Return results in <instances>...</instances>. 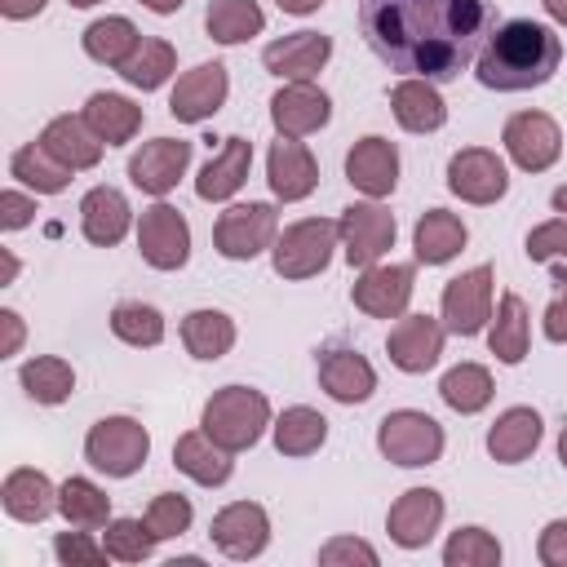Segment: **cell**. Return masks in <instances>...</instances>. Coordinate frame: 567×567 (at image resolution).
<instances>
[{
  "label": "cell",
  "mask_w": 567,
  "mask_h": 567,
  "mask_svg": "<svg viewBox=\"0 0 567 567\" xmlns=\"http://www.w3.org/2000/svg\"><path fill=\"white\" fill-rule=\"evenodd\" d=\"M182 346L195 354V359H204V363H213V359H221V354H230V346H235V319L226 315V310H190L186 319H182Z\"/></svg>",
  "instance_id": "obj_35"
},
{
  "label": "cell",
  "mask_w": 567,
  "mask_h": 567,
  "mask_svg": "<svg viewBox=\"0 0 567 567\" xmlns=\"http://www.w3.org/2000/svg\"><path fill=\"white\" fill-rule=\"evenodd\" d=\"M18 381H22L27 399H31V403H44V408L66 403L71 390H75V372H71V363L58 359V354H35V359H27V363L18 368Z\"/></svg>",
  "instance_id": "obj_38"
},
{
  "label": "cell",
  "mask_w": 567,
  "mask_h": 567,
  "mask_svg": "<svg viewBox=\"0 0 567 567\" xmlns=\"http://www.w3.org/2000/svg\"><path fill=\"white\" fill-rule=\"evenodd\" d=\"M447 567H496L501 563V540L487 527H456L443 545Z\"/></svg>",
  "instance_id": "obj_44"
},
{
  "label": "cell",
  "mask_w": 567,
  "mask_h": 567,
  "mask_svg": "<svg viewBox=\"0 0 567 567\" xmlns=\"http://www.w3.org/2000/svg\"><path fill=\"white\" fill-rule=\"evenodd\" d=\"M80 115L89 120V128H93L106 146H124V142H133L137 128H142V106L128 102L124 93H89V102H84Z\"/></svg>",
  "instance_id": "obj_32"
},
{
  "label": "cell",
  "mask_w": 567,
  "mask_h": 567,
  "mask_svg": "<svg viewBox=\"0 0 567 567\" xmlns=\"http://www.w3.org/2000/svg\"><path fill=\"white\" fill-rule=\"evenodd\" d=\"M377 447H381L385 461H394L403 470H421V465H434L443 456V425L430 412L399 408V412H385L381 416Z\"/></svg>",
  "instance_id": "obj_6"
},
{
  "label": "cell",
  "mask_w": 567,
  "mask_h": 567,
  "mask_svg": "<svg viewBox=\"0 0 567 567\" xmlns=\"http://www.w3.org/2000/svg\"><path fill=\"white\" fill-rule=\"evenodd\" d=\"M261 27H266V13L257 0H208L204 9V31L217 44H244L261 35Z\"/></svg>",
  "instance_id": "obj_36"
},
{
  "label": "cell",
  "mask_w": 567,
  "mask_h": 567,
  "mask_svg": "<svg viewBox=\"0 0 567 567\" xmlns=\"http://www.w3.org/2000/svg\"><path fill=\"white\" fill-rule=\"evenodd\" d=\"M439 523H443V496L434 487H408L385 514V532L399 549H425Z\"/></svg>",
  "instance_id": "obj_19"
},
{
  "label": "cell",
  "mask_w": 567,
  "mask_h": 567,
  "mask_svg": "<svg viewBox=\"0 0 567 567\" xmlns=\"http://www.w3.org/2000/svg\"><path fill=\"white\" fill-rule=\"evenodd\" d=\"M186 168H190V142L182 137H151L128 155V182L155 199H164L186 177Z\"/></svg>",
  "instance_id": "obj_12"
},
{
  "label": "cell",
  "mask_w": 567,
  "mask_h": 567,
  "mask_svg": "<svg viewBox=\"0 0 567 567\" xmlns=\"http://www.w3.org/2000/svg\"><path fill=\"white\" fill-rule=\"evenodd\" d=\"M465 239H470L465 221L456 213H447V208H425L416 217V226H412V248H416V261H425V266L452 261L465 248Z\"/></svg>",
  "instance_id": "obj_31"
},
{
  "label": "cell",
  "mask_w": 567,
  "mask_h": 567,
  "mask_svg": "<svg viewBox=\"0 0 567 567\" xmlns=\"http://www.w3.org/2000/svg\"><path fill=\"white\" fill-rule=\"evenodd\" d=\"M492 319V266H474L443 288V328L456 337H478Z\"/></svg>",
  "instance_id": "obj_14"
},
{
  "label": "cell",
  "mask_w": 567,
  "mask_h": 567,
  "mask_svg": "<svg viewBox=\"0 0 567 567\" xmlns=\"http://www.w3.org/2000/svg\"><path fill=\"white\" fill-rule=\"evenodd\" d=\"M137 4H146L151 13H164V18H168V13H177L186 0H137Z\"/></svg>",
  "instance_id": "obj_56"
},
{
  "label": "cell",
  "mask_w": 567,
  "mask_h": 567,
  "mask_svg": "<svg viewBox=\"0 0 567 567\" xmlns=\"http://www.w3.org/2000/svg\"><path fill=\"white\" fill-rule=\"evenodd\" d=\"M190 518H195V509H190V501H186L182 492H159V496L146 505V527H151L155 540L182 536V532L190 527Z\"/></svg>",
  "instance_id": "obj_46"
},
{
  "label": "cell",
  "mask_w": 567,
  "mask_h": 567,
  "mask_svg": "<svg viewBox=\"0 0 567 567\" xmlns=\"http://www.w3.org/2000/svg\"><path fill=\"white\" fill-rule=\"evenodd\" d=\"M447 190L465 204H496L509 190V168L487 146H465L447 159Z\"/></svg>",
  "instance_id": "obj_13"
},
{
  "label": "cell",
  "mask_w": 567,
  "mask_h": 567,
  "mask_svg": "<svg viewBox=\"0 0 567 567\" xmlns=\"http://www.w3.org/2000/svg\"><path fill=\"white\" fill-rule=\"evenodd\" d=\"M173 71H177V49H173L168 40H155V35H142V44L133 49V58L120 66L124 84H133V89H142V93L159 89Z\"/></svg>",
  "instance_id": "obj_42"
},
{
  "label": "cell",
  "mask_w": 567,
  "mask_h": 567,
  "mask_svg": "<svg viewBox=\"0 0 567 567\" xmlns=\"http://www.w3.org/2000/svg\"><path fill=\"white\" fill-rule=\"evenodd\" d=\"M527 257L532 261H567V217H549L527 235Z\"/></svg>",
  "instance_id": "obj_48"
},
{
  "label": "cell",
  "mask_w": 567,
  "mask_h": 567,
  "mask_svg": "<svg viewBox=\"0 0 567 567\" xmlns=\"http://www.w3.org/2000/svg\"><path fill=\"white\" fill-rule=\"evenodd\" d=\"M545 4V13L558 22V27H567V0H540Z\"/></svg>",
  "instance_id": "obj_57"
},
{
  "label": "cell",
  "mask_w": 567,
  "mask_h": 567,
  "mask_svg": "<svg viewBox=\"0 0 567 567\" xmlns=\"http://www.w3.org/2000/svg\"><path fill=\"white\" fill-rule=\"evenodd\" d=\"M332 120V97L310 80H292L270 97V124L279 137H310Z\"/></svg>",
  "instance_id": "obj_18"
},
{
  "label": "cell",
  "mask_w": 567,
  "mask_h": 567,
  "mask_svg": "<svg viewBox=\"0 0 567 567\" xmlns=\"http://www.w3.org/2000/svg\"><path fill=\"white\" fill-rule=\"evenodd\" d=\"M266 425H270V403L252 385H221L199 412V430L226 452H248L266 434Z\"/></svg>",
  "instance_id": "obj_3"
},
{
  "label": "cell",
  "mask_w": 567,
  "mask_h": 567,
  "mask_svg": "<svg viewBox=\"0 0 567 567\" xmlns=\"http://www.w3.org/2000/svg\"><path fill=\"white\" fill-rule=\"evenodd\" d=\"M439 394H443V403H447L452 412L474 416V412H483V408L492 403L496 385H492V372H487L483 363H456V368L443 372Z\"/></svg>",
  "instance_id": "obj_40"
},
{
  "label": "cell",
  "mask_w": 567,
  "mask_h": 567,
  "mask_svg": "<svg viewBox=\"0 0 567 567\" xmlns=\"http://www.w3.org/2000/svg\"><path fill=\"white\" fill-rule=\"evenodd\" d=\"M319 563H323V567H341V563L377 567V563H381V554H377L368 540H359V536H332L328 545H319Z\"/></svg>",
  "instance_id": "obj_49"
},
{
  "label": "cell",
  "mask_w": 567,
  "mask_h": 567,
  "mask_svg": "<svg viewBox=\"0 0 567 567\" xmlns=\"http://www.w3.org/2000/svg\"><path fill=\"white\" fill-rule=\"evenodd\" d=\"M390 111H394L399 128H408V133H434L447 120V106H443L439 89L430 80H416V75H403L390 89Z\"/></svg>",
  "instance_id": "obj_29"
},
{
  "label": "cell",
  "mask_w": 567,
  "mask_h": 567,
  "mask_svg": "<svg viewBox=\"0 0 567 567\" xmlns=\"http://www.w3.org/2000/svg\"><path fill=\"white\" fill-rule=\"evenodd\" d=\"M270 430H275V447H279V456H310V452H319L323 439H328V421H323V412H315V408H306V403L284 408V412L275 416Z\"/></svg>",
  "instance_id": "obj_39"
},
{
  "label": "cell",
  "mask_w": 567,
  "mask_h": 567,
  "mask_svg": "<svg viewBox=\"0 0 567 567\" xmlns=\"http://www.w3.org/2000/svg\"><path fill=\"white\" fill-rule=\"evenodd\" d=\"M412 288H416V266L412 261H377L354 279L350 301L372 319H399L412 301Z\"/></svg>",
  "instance_id": "obj_11"
},
{
  "label": "cell",
  "mask_w": 567,
  "mask_h": 567,
  "mask_svg": "<svg viewBox=\"0 0 567 567\" xmlns=\"http://www.w3.org/2000/svg\"><path fill=\"white\" fill-rule=\"evenodd\" d=\"M540 434H545V425H540L536 408H505L487 430V452L501 465H518L540 447Z\"/></svg>",
  "instance_id": "obj_26"
},
{
  "label": "cell",
  "mask_w": 567,
  "mask_h": 567,
  "mask_svg": "<svg viewBox=\"0 0 567 567\" xmlns=\"http://www.w3.org/2000/svg\"><path fill=\"white\" fill-rule=\"evenodd\" d=\"M137 44H142V35H137V27H133L124 13L97 18V22L84 27V53H89L93 62H102V66H115V71H120V66L133 58Z\"/></svg>",
  "instance_id": "obj_37"
},
{
  "label": "cell",
  "mask_w": 567,
  "mask_h": 567,
  "mask_svg": "<svg viewBox=\"0 0 567 567\" xmlns=\"http://www.w3.org/2000/svg\"><path fill=\"white\" fill-rule=\"evenodd\" d=\"M549 204H554V213H558V217H567V186H558V190L549 195Z\"/></svg>",
  "instance_id": "obj_58"
},
{
  "label": "cell",
  "mask_w": 567,
  "mask_h": 567,
  "mask_svg": "<svg viewBox=\"0 0 567 567\" xmlns=\"http://www.w3.org/2000/svg\"><path fill=\"white\" fill-rule=\"evenodd\" d=\"M53 558H58L62 567H97V563H106L111 554H106L102 540L89 536V527H80V532H58V536H53Z\"/></svg>",
  "instance_id": "obj_47"
},
{
  "label": "cell",
  "mask_w": 567,
  "mask_h": 567,
  "mask_svg": "<svg viewBox=\"0 0 567 567\" xmlns=\"http://www.w3.org/2000/svg\"><path fill=\"white\" fill-rule=\"evenodd\" d=\"M443 337H447V328L439 319H430V315H399V323L385 337L390 363L399 372H408V377H421V372H430L439 363Z\"/></svg>",
  "instance_id": "obj_17"
},
{
  "label": "cell",
  "mask_w": 567,
  "mask_h": 567,
  "mask_svg": "<svg viewBox=\"0 0 567 567\" xmlns=\"http://www.w3.org/2000/svg\"><path fill=\"white\" fill-rule=\"evenodd\" d=\"M248 168H252V142H248V137H226L221 151L199 168L195 195L208 199V204H221V199H230V195L244 186Z\"/></svg>",
  "instance_id": "obj_25"
},
{
  "label": "cell",
  "mask_w": 567,
  "mask_h": 567,
  "mask_svg": "<svg viewBox=\"0 0 567 567\" xmlns=\"http://www.w3.org/2000/svg\"><path fill=\"white\" fill-rule=\"evenodd\" d=\"M9 173H13L27 190H35V195H58V190H66V182H71L75 168H66V164L35 137V142H27V146L13 151Z\"/></svg>",
  "instance_id": "obj_34"
},
{
  "label": "cell",
  "mask_w": 567,
  "mask_h": 567,
  "mask_svg": "<svg viewBox=\"0 0 567 567\" xmlns=\"http://www.w3.org/2000/svg\"><path fill=\"white\" fill-rule=\"evenodd\" d=\"M44 4H49V0H0V13H4L9 22H27V18H35Z\"/></svg>",
  "instance_id": "obj_54"
},
{
  "label": "cell",
  "mask_w": 567,
  "mask_h": 567,
  "mask_svg": "<svg viewBox=\"0 0 567 567\" xmlns=\"http://www.w3.org/2000/svg\"><path fill=\"white\" fill-rule=\"evenodd\" d=\"M337 235H341L346 261L359 266V270H368V266H377V261L394 248L399 226H394V213H390L385 204L363 199V204H350V208L337 217Z\"/></svg>",
  "instance_id": "obj_8"
},
{
  "label": "cell",
  "mask_w": 567,
  "mask_h": 567,
  "mask_svg": "<svg viewBox=\"0 0 567 567\" xmlns=\"http://www.w3.org/2000/svg\"><path fill=\"white\" fill-rule=\"evenodd\" d=\"M58 514L71 523V527H106L111 523V496L93 483V478H80L71 474L62 487H58Z\"/></svg>",
  "instance_id": "obj_41"
},
{
  "label": "cell",
  "mask_w": 567,
  "mask_h": 567,
  "mask_svg": "<svg viewBox=\"0 0 567 567\" xmlns=\"http://www.w3.org/2000/svg\"><path fill=\"white\" fill-rule=\"evenodd\" d=\"M133 226V208L115 186H93L80 199V230L97 248H115Z\"/></svg>",
  "instance_id": "obj_24"
},
{
  "label": "cell",
  "mask_w": 567,
  "mask_h": 567,
  "mask_svg": "<svg viewBox=\"0 0 567 567\" xmlns=\"http://www.w3.org/2000/svg\"><path fill=\"white\" fill-rule=\"evenodd\" d=\"M31 217H35V199L9 186L0 195V230H22V226H31Z\"/></svg>",
  "instance_id": "obj_52"
},
{
  "label": "cell",
  "mask_w": 567,
  "mask_h": 567,
  "mask_svg": "<svg viewBox=\"0 0 567 567\" xmlns=\"http://www.w3.org/2000/svg\"><path fill=\"white\" fill-rule=\"evenodd\" d=\"M319 385L337 403H368L377 394V368L350 346H328L319 350Z\"/></svg>",
  "instance_id": "obj_23"
},
{
  "label": "cell",
  "mask_w": 567,
  "mask_h": 567,
  "mask_svg": "<svg viewBox=\"0 0 567 567\" xmlns=\"http://www.w3.org/2000/svg\"><path fill=\"white\" fill-rule=\"evenodd\" d=\"M0 323H4V346H0V359H9V354H18V350H22L27 328H22V315H18V310H0Z\"/></svg>",
  "instance_id": "obj_53"
},
{
  "label": "cell",
  "mask_w": 567,
  "mask_h": 567,
  "mask_svg": "<svg viewBox=\"0 0 567 567\" xmlns=\"http://www.w3.org/2000/svg\"><path fill=\"white\" fill-rule=\"evenodd\" d=\"M40 142L66 164V168H97V159H102V137L89 128V120L84 115H53L49 124H44V133H40Z\"/></svg>",
  "instance_id": "obj_30"
},
{
  "label": "cell",
  "mask_w": 567,
  "mask_h": 567,
  "mask_svg": "<svg viewBox=\"0 0 567 567\" xmlns=\"http://www.w3.org/2000/svg\"><path fill=\"white\" fill-rule=\"evenodd\" d=\"M0 505H4V514L18 518V523H44V518L58 509V487H53L40 470L18 465V470L4 474Z\"/></svg>",
  "instance_id": "obj_27"
},
{
  "label": "cell",
  "mask_w": 567,
  "mask_h": 567,
  "mask_svg": "<svg viewBox=\"0 0 567 567\" xmlns=\"http://www.w3.org/2000/svg\"><path fill=\"white\" fill-rule=\"evenodd\" d=\"M266 182H270L275 199H284V204L306 199V195L319 186V164H315L310 146H306L301 137H279V142H270Z\"/></svg>",
  "instance_id": "obj_22"
},
{
  "label": "cell",
  "mask_w": 567,
  "mask_h": 567,
  "mask_svg": "<svg viewBox=\"0 0 567 567\" xmlns=\"http://www.w3.org/2000/svg\"><path fill=\"white\" fill-rule=\"evenodd\" d=\"M332 58V40L319 35V31H292V35H279L261 49V66L279 80H315L323 71V62Z\"/></svg>",
  "instance_id": "obj_21"
},
{
  "label": "cell",
  "mask_w": 567,
  "mask_h": 567,
  "mask_svg": "<svg viewBox=\"0 0 567 567\" xmlns=\"http://www.w3.org/2000/svg\"><path fill=\"white\" fill-rule=\"evenodd\" d=\"M230 456H235V452H226L221 443H213L204 430H186V434H177V443H173V465H177L186 478H195L199 487H221V483L230 478V470H235Z\"/></svg>",
  "instance_id": "obj_28"
},
{
  "label": "cell",
  "mask_w": 567,
  "mask_h": 567,
  "mask_svg": "<svg viewBox=\"0 0 567 567\" xmlns=\"http://www.w3.org/2000/svg\"><path fill=\"white\" fill-rule=\"evenodd\" d=\"M527 341H532V319H527V301L518 292H505L501 306H496V319H492V332H487V350L501 359V363H523L527 359Z\"/></svg>",
  "instance_id": "obj_33"
},
{
  "label": "cell",
  "mask_w": 567,
  "mask_h": 567,
  "mask_svg": "<svg viewBox=\"0 0 567 567\" xmlns=\"http://www.w3.org/2000/svg\"><path fill=\"white\" fill-rule=\"evenodd\" d=\"M275 239H279V213L275 204H261V199L230 204L213 226V248L226 261H252L257 252L275 248Z\"/></svg>",
  "instance_id": "obj_7"
},
{
  "label": "cell",
  "mask_w": 567,
  "mask_h": 567,
  "mask_svg": "<svg viewBox=\"0 0 567 567\" xmlns=\"http://www.w3.org/2000/svg\"><path fill=\"white\" fill-rule=\"evenodd\" d=\"M66 4H75V9H93V4H102V0H66Z\"/></svg>",
  "instance_id": "obj_61"
},
{
  "label": "cell",
  "mask_w": 567,
  "mask_h": 567,
  "mask_svg": "<svg viewBox=\"0 0 567 567\" xmlns=\"http://www.w3.org/2000/svg\"><path fill=\"white\" fill-rule=\"evenodd\" d=\"M496 31V0H359L368 49L416 80H456Z\"/></svg>",
  "instance_id": "obj_1"
},
{
  "label": "cell",
  "mask_w": 567,
  "mask_h": 567,
  "mask_svg": "<svg viewBox=\"0 0 567 567\" xmlns=\"http://www.w3.org/2000/svg\"><path fill=\"white\" fill-rule=\"evenodd\" d=\"M111 332L124 346L146 350V346H159L164 341V315L155 306H146V301H120L111 310Z\"/></svg>",
  "instance_id": "obj_43"
},
{
  "label": "cell",
  "mask_w": 567,
  "mask_h": 567,
  "mask_svg": "<svg viewBox=\"0 0 567 567\" xmlns=\"http://www.w3.org/2000/svg\"><path fill=\"white\" fill-rule=\"evenodd\" d=\"M337 244H341L337 221H328V217H301V221H292V226L279 230V239L270 248V266H275L279 279H310V275L328 270Z\"/></svg>",
  "instance_id": "obj_4"
},
{
  "label": "cell",
  "mask_w": 567,
  "mask_h": 567,
  "mask_svg": "<svg viewBox=\"0 0 567 567\" xmlns=\"http://www.w3.org/2000/svg\"><path fill=\"white\" fill-rule=\"evenodd\" d=\"M18 275V257L13 252H4V279H13Z\"/></svg>",
  "instance_id": "obj_59"
},
{
  "label": "cell",
  "mask_w": 567,
  "mask_h": 567,
  "mask_svg": "<svg viewBox=\"0 0 567 567\" xmlns=\"http://www.w3.org/2000/svg\"><path fill=\"white\" fill-rule=\"evenodd\" d=\"M558 461L567 465V425H563V434H558Z\"/></svg>",
  "instance_id": "obj_60"
},
{
  "label": "cell",
  "mask_w": 567,
  "mask_h": 567,
  "mask_svg": "<svg viewBox=\"0 0 567 567\" xmlns=\"http://www.w3.org/2000/svg\"><path fill=\"white\" fill-rule=\"evenodd\" d=\"M549 284H554V297L545 306V337L549 341H567V261L563 257H558Z\"/></svg>",
  "instance_id": "obj_50"
},
{
  "label": "cell",
  "mask_w": 567,
  "mask_h": 567,
  "mask_svg": "<svg viewBox=\"0 0 567 567\" xmlns=\"http://www.w3.org/2000/svg\"><path fill=\"white\" fill-rule=\"evenodd\" d=\"M284 13H292V18H306V13H315L323 0H275Z\"/></svg>",
  "instance_id": "obj_55"
},
{
  "label": "cell",
  "mask_w": 567,
  "mask_h": 567,
  "mask_svg": "<svg viewBox=\"0 0 567 567\" xmlns=\"http://www.w3.org/2000/svg\"><path fill=\"white\" fill-rule=\"evenodd\" d=\"M226 93H230L226 66L221 62H199L186 75H177V84L168 93V111L182 124H204L208 115H217L226 106Z\"/></svg>",
  "instance_id": "obj_16"
},
{
  "label": "cell",
  "mask_w": 567,
  "mask_h": 567,
  "mask_svg": "<svg viewBox=\"0 0 567 567\" xmlns=\"http://www.w3.org/2000/svg\"><path fill=\"white\" fill-rule=\"evenodd\" d=\"M536 558L545 567H567V518L545 523V532L536 536Z\"/></svg>",
  "instance_id": "obj_51"
},
{
  "label": "cell",
  "mask_w": 567,
  "mask_h": 567,
  "mask_svg": "<svg viewBox=\"0 0 567 567\" xmlns=\"http://www.w3.org/2000/svg\"><path fill=\"white\" fill-rule=\"evenodd\" d=\"M563 66V40L554 27L532 22V18H509L496 22V31L487 35V44L474 58V75L483 89L496 93H523V89H540L554 80V71Z\"/></svg>",
  "instance_id": "obj_2"
},
{
  "label": "cell",
  "mask_w": 567,
  "mask_h": 567,
  "mask_svg": "<svg viewBox=\"0 0 567 567\" xmlns=\"http://www.w3.org/2000/svg\"><path fill=\"white\" fill-rule=\"evenodd\" d=\"M84 456L93 470H102L106 478H128L146 465L151 456V434L142 421L133 416H102L97 425H89L84 434Z\"/></svg>",
  "instance_id": "obj_5"
},
{
  "label": "cell",
  "mask_w": 567,
  "mask_h": 567,
  "mask_svg": "<svg viewBox=\"0 0 567 567\" xmlns=\"http://www.w3.org/2000/svg\"><path fill=\"white\" fill-rule=\"evenodd\" d=\"M102 545H106V554H111L115 563H146L159 540L151 536L146 518H111V523L102 527Z\"/></svg>",
  "instance_id": "obj_45"
},
{
  "label": "cell",
  "mask_w": 567,
  "mask_h": 567,
  "mask_svg": "<svg viewBox=\"0 0 567 567\" xmlns=\"http://www.w3.org/2000/svg\"><path fill=\"white\" fill-rule=\"evenodd\" d=\"M501 142L523 173H545L563 155V128L545 111H514L501 128Z\"/></svg>",
  "instance_id": "obj_9"
},
{
  "label": "cell",
  "mask_w": 567,
  "mask_h": 567,
  "mask_svg": "<svg viewBox=\"0 0 567 567\" xmlns=\"http://www.w3.org/2000/svg\"><path fill=\"white\" fill-rule=\"evenodd\" d=\"M346 182L354 190H363L368 199H385L394 186H399V151L390 137H359L346 155Z\"/></svg>",
  "instance_id": "obj_20"
},
{
  "label": "cell",
  "mask_w": 567,
  "mask_h": 567,
  "mask_svg": "<svg viewBox=\"0 0 567 567\" xmlns=\"http://www.w3.org/2000/svg\"><path fill=\"white\" fill-rule=\"evenodd\" d=\"M137 252L146 266L155 270H182L190 261V226L182 217V208L173 204H151L142 208V221H137Z\"/></svg>",
  "instance_id": "obj_10"
},
{
  "label": "cell",
  "mask_w": 567,
  "mask_h": 567,
  "mask_svg": "<svg viewBox=\"0 0 567 567\" xmlns=\"http://www.w3.org/2000/svg\"><path fill=\"white\" fill-rule=\"evenodd\" d=\"M213 545L244 563V558H257L266 545H270V514L257 505V501H230L213 514V527H208Z\"/></svg>",
  "instance_id": "obj_15"
}]
</instances>
